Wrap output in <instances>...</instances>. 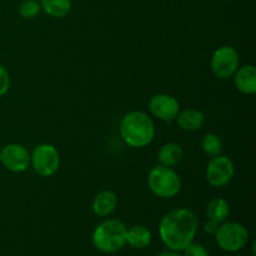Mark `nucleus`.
Instances as JSON below:
<instances>
[{
    "instance_id": "nucleus-1",
    "label": "nucleus",
    "mask_w": 256,
    "mask_h": 256,
    "mask_svg": "<svg viewBox=\"0 0 256 256\" xmlns=\"http://www.w3.org/2000/svg\"><path fill=\"white\" fill-rule=\"evenodd\" d=\"M196 232V215L186 208L168 212L159 225V235L162 242L172 252L184 250L192 242Z\"/></svg>"
},
{
    "instance_id": "nucleus-2",
    "label": "nucleus",
    "mask_w": 256,
    "mask_h": 256,
    "mask_svg": "<svg viewBox=\"0 0 256 256\" xmlns=\"http://www.w3.org/2000/svg\"><path fill=\"white\" fill-rule=\"evenodd\" d=\"M120 135L129 146L145 148L154 140V122L144 112H130L120 122Z\"/></svg>"
},
{
    "instance_id": "nucleus-3",
    "label": "nucleus",
    "mask_w": 256,
    "mask_h": 256,
    "mask_svg": "<svg viewBox=\"0 0 256 256\" xmlns=\"http://www.w3.org/2000/svg\"><path fill=\"white\" fill-rule=\"evenodd\" d=\"M128 228L118 219H108L98 225L92 232V242L98 250L106 254H112L126 244Z\"/></svg>"
},
{
    "instance_id": "nucleus-4",
    "label": "nucleus",
    "mask_w": 256,
    "mask_h": 256,
    "mask_svg": "<svg viewBox=\"0 0 256 256\" xmlns=\"http://www.w3.org/2000/svg\"><path fill=\"white\" fill-rule=\"evenodd\" d=\"M148 185L154 195L162 199H172L179 194L182 180L172 168L158 165L154 166L148 176Z\"/></svg>"
},
{
    "instance_id": "nucleus-5",
    "label": "nucleus",
    "mask_w": 256,
    "mask_h": 256,
    "mask_svg": "<svg viewBox=\"0 0 256 256\" xmlns=\"http://www.w3.org/2000/svg\"><path fill=\"white\" fill-rule=\"evenodd\" d=\"M30 165L38 175L49 178L58 172L60 165L59 152L52 144H40L30 154Z\"/></svg>"
},
{
    "instance_id": "nucleus-6",
    "label": "nucleus",
    "mask_w": 256,
    "mask_h": 256,
    "mask_svg": "<svg viewBox=\"0 0 256 256\" xmlns=\"http://www.w3.org/2000/svg\"><path fill=\"white\" fill-rule=\"evenodd\" d=\"M218 245L225 252H238L246 245L249 232L239 222H222L216 234Z\"/></svg>"
},
{
    "instance_id": "nucleus-7",
    "label": "nucleus",
    "mask_w": 256,
    "mask_h": 256,
    "mask_svg": "<svg viewBox=\"0 0 256 256\" xmlns=\"http://www.w3.org/2000/svg\"><path fill=\"white\" fill-rule=\"evenodd\" d=\"M239 68V54L230 45L218 48L212 56V72L219 79H229Z\"/></svg>"
},
{
    "instance_id": "nucleus-8",
    "label": "nucleus",
    "mask_w": 256,
    "mask_h": 256,
    "mask_svg": "<svg viewBox=\"0 0 256 256\" xmlns=\"http://www.w3.org/2000/svg\"><path fill=\"white\" fill-rule=\"evenodd\" d=\"M234 162L229 156L216 155L212 158L206 168V180L212 186L224 188L234 176Z\"/></svg>"
},
{
    "instance_id": "nucleus-9",
    "label": "nucleus",
    "mask_w": 256,
    "mask_h": 256,
    "mask_svg": "<svg viewBox=\"0 0 256 256\" xmlns=\"http://www.w3.org/2000/svg\"><path fill=\"white\" fill-rule=\"evenodd\" d=\"M0 162L12 172H22L29 168L30 154L20 144H9L0 152Z\"/></svg>"
},
{
    "instance_id": "nucleus-10",
    "label": "nucleus",
    "mask_w": 256,
    "mask_h": 256,
    "mask_svg": "<svg viewBox=\"0 0 256 256\" xmlns=\"http://www.w3.org/2000/svg\"><path fill=\"white\" fill-rule=\"evenodd\" d=\"M149 109L155 118L162 122H172L180 112V104L174 96L156 94L150 99Z\"/></svg>"
},
{
    "instance_id": "nucleus-11",
    "label": "nucleus",
    "mask_w": 256,
    "mask_h": 256,
    "mask_svg": "<svg viewBox=\"0 0 256 256\" xmlns=\"http://www.w3.org/2000/svg\"><path fill=\"white\" fill-rule=\"evenodd\" d=\"M234 76L235 86L245 95H252L256 92V68L254 65H244L238 68Z\"/></svg>"
},
{
    "instance_id": "nucleus-12",
    "label": "nucleus",
    "mask_w": 256,
    "mask_h": 256,
    "mask_svg": "<svg viewBox=\"0 0 256 256\" xmlns=\"http://www.w3.org/2000/svg\"><path fill=\"white\" fill-rule=\"evenodd\" d=\"M118 205L116 194L112 190H102L92 200V212L100 218H106L115 212Z\"/></svg>"
},
{
    "instance_id": "nucleus-13",
    "label": "nucleus",
    "mask_w": 256,
    "mask_h": 256,
    "mask_svg": "<svg viewBox=\"0 0 256 256\" xmlns=\"http://www.w3.org/2000/svg\"><path fill=\"white\" fill-rule=\"evenodd\" d=\"M180 129L185 132H196L202 129L205 122V116L200 110L196 109H185L179 112L178 116L175 118Z\"/></svg>"
},
{
    "instance_id": "nucleus-14",
    "label": "nucleus",
    "mask_w": 256,
    "mask_h": 256,
    "mask_svg": "<svg viewBox=\"0 0 256 256\" xmlns=\"http://www.w3.org/2000/svg\"><path fill=\"white\" fill-rule=\"evenodd\" d=\"M182 156H184V152H182V146L175 142H168V144L162 145L158 152V160L162 166H175L182 162Z\"/></svg>"
},
{
    "instance_id": "nucleus-15",
    "label": "nucleus",
    "mask_w": 256,
    "mask_h": 256,
    "mask_svg": "<svg viewBox=\"0 0 256 256\" xmlns=\"http://www.w3.org/2000/svg\"><path fill=\"white\" fill-rule=\"evenodd\" d=\"M126 242L135 249H144L152 242V232L142 225H135L128 229Z\"/></svg>"
},
{
    "instance_id": "nucleus-16",
    "label": "nucleus",
    "mask_w": 256,
    "mask_h": 256,
    "mask_svg": "<svg viewBox=\"0 0 256 256\" xmlns=\"http://www.w3.org/2000/svg\"><path fill=\"white\" fill-rule=\"evenodd\" d=\"M40 8L52 18H65L72 10V0H40Z\"/></svg>"
},
{
    "instance_id": "nucleus-17",
    "label": "nucleus",
    "mask_w": 256,
    "mask_h": 256,
    "mask_svg": "<svg viewBox=\"0 0 256 256\" xmlns=\"http://www.w3.org/2000/svg\"><path fill=\"white\" fill-rule=\"evenodd\" d=\"M230 214L229 204L222 198H214L209 202L206 206V215L209 220L218 222V224H222L225 220L228 219Z\"/></svg>"
},
{
    "instance_id": "nucleus-18",
    "label": "nucleus",
    "mask_w": 256,
    "mask_h": 256,
    "mask_svg": "<svg viewBox=\"0 0 256 256\" xmlns=\"http://www.w3.org/2000/svg\"><path fill=\"white\" fill-rule=\"evenodd\" d=\"M202 149L210 158H214L216 155L222 154V142L219 135L214 134V132L205 134L202 140Z\"/></svg>"
},
{
    "instance_id": "nucleus-19",
    "label": "nucleus",
    "mask_w": 256,
    "mask_h": 256,
    "mask_svg": "<svg viewBox=\"0 0 256 256\" xmlns=\"http://www.w3.org/2000/svg\"><path fill=\"white\" fill-rule=\"evenodd\" d=\"M42 12L40 2L36 0H22L19 5V14L24 19H34Z\"/></svg>"
},
{
    "instance_id": "nucleus-20",
    "label": "nucleus",
    "mask_w": 256,
    "mask_h": 256,
    "mask_svg": "<svg viewBox=\"0 0 256 256\" xmlns=\"http://www.w3.org/2000/svg\"><path fill=\"white\" fill-rule=\"evenodd\" d=\"M185 256H209V252L202 244L190 242L184 249Z\"/></svg>"
},
{
    "instance_id": "nucleus-21",
    "label": "nucleus",
    "mask_w": 256,
    "mask_h": 256,
    "mask_svg": "<svg viewBox=\"0 0 256 256\" xmlns=\"http://www.w3.org/2000/svg\"><path fill=\"white\" fill-rule=\"evenodd\" d=\"M10 86V76L2 65H0V96L5 95Z\"/></svg>"
},
{
    "instance_id": "nucleus-22",
    "label": "nucleus",
    "mask_w": 256,
    "mask_h": 256,
    "mask_svg": "<svg viewBox=\"0 0 256 256\" xmlns=\"http://www.w3.org/2000/svg\"><path fill=\"white\" fill-rule=\"evenodd\" d=\"M219 226H220V224H218V222H212V220H208L204 225V230L208 232V234L215 235L216 234L218 229H219Z\"/></svg>"
},
{
    "instance_id": "nucleus-23",
    "label": "nucleus",
    "mask_w": 256,
    "mask_h": 256,
    "mask_svg": "<svg viewBox=\"0 0 256 256\" xmlns=\"http://www.w3.org/2000/svg\"><path fill=\"white\" fill-rule=\"evenodd\" d=\"M158 256H180L176 252H162V254H159Z\"/></svg>"
}]
</instances>
